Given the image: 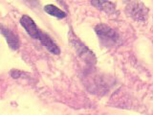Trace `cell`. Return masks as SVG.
<instances>
[{
	"mask_svg": "<svg viewBox=\"0 0 153 115\" xmlns=\"http://www.w3.org/2000/svg\"><path fill=\"white\" fill-rule=\"evenodd\" d=\"M20 23L29 35L32 37L36 38V40H39L51 53L59 54V48L56 46V44L52 40V38L49 36L46 35L44 33H42L39 29L37 28L36 23L33 22V20L30 16H23L20 19Z\"/></svg>",
	"mask_w": 153,
	"mask_h": 115,
	"instance_id": "6da1fadb",
	"label": "cell"
},
{
	"mask_svg": "<svg viewBox=\"0 0 153 115\" xmlns=\"http://www.w3.org/2000/svg\"><path fill=\"white\" fill-rule=\"evenodd\" d=\"M95 31L102 43L106 47L113 46L119 41L118 34L105 24H100L95 28Z\"/></svg>",
	"mask_w": 153,
	"mask_h": 115,
	"instance_id": "7a4b0ae2",
	"label": "cell"
},
{
	"mask_svg": "<svg viewBox=\"0 0 153 115\" xmlns=\"http://www.w3.org/2000/svg\"><path fill=\"white\" fill-rule=\"evenodd\" d=\"M126 12L133 19L138 21H145L147 17L148 11L143 3L137 0H130L126 4Z\"/></svg>",
	"mask_w": 153,
	"mask_h": 115,
	"instance_id": "3957f363",
	"label": "cell"
},
{
	"mask_svg": "<svg viewBox=\"0 0 153 115\" xmlns=\"http://www.w3.org/2000/svg\"><path fill=\"white\" fill-rule=\"evenodd\" d=\"M71 42H72V44H73L74 48L76 49V51L78 52V54L80 56V58H82L85 61L90 62V63H95L96 58L93 53L91 52L85 45H83V43L79 41L78 38L75 37L73 35H72V37H71Z\"/></svg>",
	"mask_w": 153,
	"mask_h": 115,
	"instance_id": "277c9868",
	"label": "cell"
},
{
	"mask_svg": "<svg viewBox=\"0 0 153 115\" xmlns=\"http://www.w3.org/2000/svg\"><path fill=\"white\" fill-rule=\"evenodd\" d=\"M91 3L100 11L112 14L116 13V6L107 0H91Z\"/></svg>",
	"mask_w": 153,
	"mask_h": 115,
	"instance_id": "5b68a950",
	"label": "cell"
},
{
	"mask_svg": "<svg viewBox=\"0 0 153 115\" xmlns=\"http://www.w3.org/2000/svg\"><path fill=\"white\" fill-rule=\"evenodd\" d=\"M1 33L3 34L5 38H6L9 46L13 50H17L19 47V40L16 34L13 33L10 29L4 27H1Z\"/></svg>",
	"mask_w": 153,
	"mask_h": 115,
	"instance_id": "8992f818",
	"label": "cell"
},
{
	"mask_svg": "<svg viewBox=\"0 0 153 115\" xmlns=\"http://www.w3.org/2000/svg\"><path fill=\"white\" fill-rule=\"evenodd\" d=\"M44 11L47 13L51 14V16H56L57 18H64L66 16V13L64 12H62L60 9H59L56 6H55V5H46V6L44 7Z\"/></svg>",
	"mask_w": 153,
	"mask_h": 115,
	"instance_id": "52a82bcc",
	"label": "cell"
}]
</instances>
